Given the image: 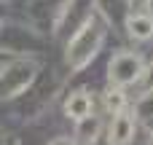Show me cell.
I'll return each instance as SVG.
<instances>
[{"mask_svg":"<svg viewBox=\"0 0 153 145\" xmlns=\"http://www.w3.org/2000/svg\"><path fill=\"white\" fill-rule=\"evenodd\" d=\"M105 108H108V113H121V110H126V94L116 86V89H108V94H105Z\"/></svg>","mask_w":153,"mask_h":145,"instance_id":"ba28073f","label":"cell"},{"mask_svg":"<svg viewBox=\"0 0 153 145\" xmlns=\"http://www.w3.org/2000/svg\"><path fill=\"white\" fill-rule=\"evenodd\" d=\"M145 3H148V11L153 13V0H145Z\"/></svg>","mask_w":153,"mask_h":145,"instance_id":"7c38bea8","label":"cell"},{"mask_svg":"<svg viewBox=\"0 0 153 145\" xmlns=\"http://www.w3.org/2000/svg\"><path fill=\"white\" fill-rule=\"evenodd\" d=\"M145 73V65H143V57L140 54H132V51H118L113 54L110 65H108V78L113 86L124 89L129 83H137Z\"/></svg>","mask_w":153,"mask_h":145,"instance_id":"3957f363","label":"cell"},{"mask_svg":"<svg viewBox=\"0 0 153 145\" xmlns=\"http://www.w3.org/2000/svg\"><path fill=\"white\" fill-rule=\"evenodd\" d=\"M48 145H75V143H73L70 137H54V140H51Z\"/></svg>","mask_w":153,"mask_h":145,"instance_id":"8fae6325","label":"cell"},{"mask_svg":"<svg viewBox=\"0 0 153 145\" xmlns=\"http://www.w3.org/2000/svg\"><path fill=\"white\" fill-rule=\"evenodd\" d=\"M151 145H153V140H151Z\"/></svg>","mask_w":153,"mask_h":145,"instance_id":"4fadbf2b","label":"cell"},{"mask_svg":"<svg viewBox=\"0 0 153 145\" xmlns=\"http://www.w3.org/2000/svg\"><path fill=\"white\" fill-rule=\"evenodd\" d=\"M38 73V62L35 59H13L8 65L0 67V100H11L16 94H22Z\"/></svg>","mask_w":153,"mask_h":145,"instance_id":"7a4b0ae2","label":"cell"},{"mask_svg":"<svg viewBox=\"0 0 153 145\" xmlns=\"http://www.w3.org/2000/svg\"><path fill=\"white\" fill-rule=\"evenodd\" d=\"M137 116L140 118H153V89H148L143 97H140V102H137Z\"/></svg>","mask_w":153,"mask_h":145,"instance_id":"9c48e42d","label":"cell"},{"mask_svg":"<svg viewBox=\"0 0 153 145\" xmlns=\"http://www.w3.org/2000/svg\"><path fill=\"white\" fill-rule=\"evenodd\" d=\"M132 137H134V116L126 110L116 113L108 126V145H129Z\"/></svg>","mask_w":153,"mask_h":145,"instance_id":"277c9868","label":"cell"},{"mask_svg":"<svg viewBox=\"0 0 153 145\" xmlns=\"http://www.w3.org/2000/svg\"><path fill=\"white\" fill-rule=\"evenodd\" d=\"M102 40H105V19L91 11L86 22L78 30H73V38L67 43V65L73 70H81L83 65H89L91 57L100 51Z\"/></svg>","mask_w":153,"mask_h":145,"instance_id":"6da1fadb","label":"cell"},{"mask_svg":"<svg viewBox=\"0 0 153 145\" xmlns=\"http://www.w3.org/2000/svg\"><path fill=\"white\" fill-rule=\"evenodd\" d=\"M78 124V129H75V137L81 140V145H91L97 143V137H100V129H102V124H100V118L97 116H86V118H81V121H75Z\"/></svg>","mask_w":153,"mask_h":145,"instance_id":"52a82bcc","label":"cell"},{"mask_svg":"<svg viewBox=\"0 0 153 145\" xmlns=\"http://www.w3.org/2000/svg\"><path fill=\"white\" fill-rule=\"evenodd\" d=\"M143 78H145V86H148V89H153V65L143 73Z\"/></svg>","mask_w":153,"mask_h":145,"instance_id":"30bf717a","label":"cell"},{"mask_svg":"<svg viewBox=\"0 0 153 145\" xmlns=\"http://www.w3.org/2000/svg\"><path fill=\"white\" fill-rule=\"evenodd\" d=\"M91 108H94V102H91L89 91H73L67 97V102H65V113L73 121H81V118L91 116Z\"/></svg>","mask_w":153,"mask_h":145,"instance_id":"8992f818","label":"cell"},{"mask_svg":"<svg viewBox=\"0 0 153 145\" xmlns=\"http://www.w3.org/2000/svg\"><path fill=\"white\" fill-rule=\"evenodd\" d=\"M126 32L132 40H151L153 38V13L151 11H132L126 16Z\"/></svg>","mask_w":153,"mask_h":145,"instance_id":"5b68a950","label":"cell"}]
</instances>
